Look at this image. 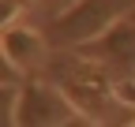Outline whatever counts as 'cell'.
<instances>
[{
  "instance_id": "cell-3",
  "label": "cell",
  "mask_w": 135,
  "mask_h": 127,
  "mask_svg": "<svg viewBox=\"0 0 135 127\" xmlns=\"http://www.w3.org/2000/svg\"><path fill=\"white\" fill-rule=\"evenodd\" d=\"M64 123H86V116L53 78H23L11 127H64Z\"/></svg>"
},
{
  "instance_id": "cell-1",
  "label": "cell",
  "mask_w": 135,
  "mask_h": 127,
  "mask_svg": "<svg viewBox=\"0 0 135 127\" xmlns=\"http://www.w3.org/2000/svg\"><path fill=\"white\" fill-rule=\"evenodd\" d=\"M45 71L75 101V108L86 116V123H98V120L116 116L120 108H128L120 101V93H116V82H109L105 64L94 60V56H75L71 49H60V56H49Z\"/></svg>"
},
{
  "instance_id": "cell-4",
  "label": "cell",
  "mask_w": 135,
  "mask_h": 127,
  "mask_svg": "<svg viewBox=\"0 0 135 127\" xmlns=\"http://www.w3.org/2000/svg\"><path fill=\"white\" fill-rule=\"evenodd\" d=\"M49 34H38L34 26H8L4 30V38H0V52H4V60L11 64L15 71H41L45 64H49Z\"/></svg>"
},
{
  "instance_id": "cell-2",
  "label": "cell",
  "mask_w": 135,
  "mask_h": 127,
  "mask_svg": "<svg viewBox=\"0 0 135 127\" xmlns=\"http://www.w3.org/2000/svg\"><path fill=\"white\" fill-rule=\"evenodd\" d=\"M131 15H135V0H75L49 23L45 34L56 49H86Z\"/></svg>"
},
{
  "instance_id": "cell-5",
  "label": "cell",
  "mask_w": 135,
  "mask_h": 127,
  "mask_svg": "<svg viewBox=\"0 0 135 127\" xmlns=\"http://www.w3.org/2000/svg\"><path fill=\"white\" fill-rule=\"evenodd\" d=\"M90 56H98L101 64H116V67H131L135 64V26L124 19L116 23L109 34H101L94 45H86Z\"/></svg>"
},
{
  "instance_id": "cell-7",
  "label": "cell",
  "mask_w": 135,
  "mask_h": 127,
  "mask_svg": "<svg viewBox=\"0 0 135 127\" xmlns=\"http://www.w3.org/2000/svg\"><path fill=\"white\" fill-rule=\"evenodd\" d=\"M116 93H120V101L135 112V78H124V82H116Z\"/></svg>"
},
{
  "instance_id": "cell-6",
  "label": "cell",
  "mask_w": 135,
  "mask_h": 127,
  "mask_svg": "<svg viewBox=\"0 0 135 127\" xmlns=\"http://www.w3.org/2000/svg\"><path fill=\"white\" fill-rule=\"evenodd\" d=\"M30 8V0H4L0 4V26H19V19H23V11Z\"/></svg>"
}]
</instances>
